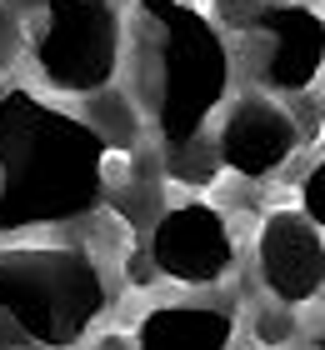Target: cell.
<instances>
[{
	"label": "cell",
	"mask_w": 325,
	"mask_h": 350,
	"mask_svg": "<svg viewBox=\"0 0 325 350\" xmlns=\"http://www.w3.org/2000/svg\"><path fill=\"white\" fill-rule=\"evenodd\" d=\"M10 5L21 10V15H40V5H45V0H10Z\"/></svg>",
	"instance_id": "16"
},
{
	"label": "cell",
	"mask_w": 325,
	"mask_h": 350,
	"mask_svg": "<svg viewBox=\"0 0 325 350\" xmlns=\"http://www.w3.org/2000/svg\"><path fill=\"white\" fill-rule=\"evenodd\" d=\"M116 211L130 220V226H151V220L160 215L151 185H120V190H116Z\"/></svg>",
	"instance_id": "14"
},
{
	"label": "cell",
	"mask_w": 325,
	"mask_h": 350,
	"mask_svg": "<svg viewBox=\"0 0 325 350\" xmlns=\"http://www.w3.org/2000/svg\"><path fill=\"white\" fill-rule=\"evenodd\" d=\"M140 116L145 110L135 105V95H125V90H90L86 125L105 140L110 150H135L140 146Z\"/></svg>",
	"instance_id": "10"
},
{
	"label": "cell",
	"mask_w": 325,
	"mask_h": 350,
	"mask_svg": "<svg viewBox=\"0 0 325 350\" xmlns=\"http://www.w3.org/2000/svg\"><path fill=\"white\" fill-rule=\"evenodd\" d=\"M255 340L260 345H290L296 340V315H290V306L275 300V310H260L255 315Z\"/></svg>",
	"instance_id": "13"
},
{
	"label": "cell",
	"mask_w": 325,
	"mask_h": 350,
	"mask_svg": "<svg viewBox=\"0 0 325 350\" xmlns=\"http://www.w3.org/2000/svg\"><path fill=\"white\" fill-rule=\"evenodd\" d=\"M240 36L250 40L255 75L260 85L275 95H300L315 85V75L325 70V15L311 5H260Z\"/></svg>",
	"instance_id": "5"
},
{
	"label": "cell",
	"mask_w": 325,
	"mask_h": 350,
	"mask_svg": "<svg viewBox=\"0 0 325 350\" xmlns=\"http://www.w3.org/2000/svg\"><path fill=\"white\" fill-rule=\"evenodd\" d=\"M130 40V95L151 116L166 150L205 135V120L231 90V51L216 21L185 0H135Z\"/></svg>",
	"instance_id": "2"
},
{
	"label": "cell",
	"mask_w": 325,
	"mask_h": 350,
	"mask_svg": "<svg viewBox=\"0 0 325 350\" xmlns=\"http://www.w3.org/2000/svg\"><path fill=\"white\" fill-rule=\"evenodd\" d=\"M116 155L86 116H65L25 85L0 90V235L90 215Z\"/></svg>",
	"instance_id": "1"
},
{
	"label": "cell",
	"mask_w": 325,
	"mask_h": 350,
	"mask_svg": "<svg viewBox=\"0 0 325 350\" xmlns=\"http://www.w3.org/2000/svg\"><path fill=\"white\" fill-rule=\"evenodd\" d=\"M25 45H30V36H25L21 10H15L10 0H0V70H10L15 60H21Z\"/></svg>",
	"instance_id": "12"
},
{
	"label": "cell",
	"mask_w": 325,
	"mask_h": 350,
	"mask_svg": "<svg viewBox=\"0 0 325 350\" xmlns=\"http://www.w3.org/2000/svg\"><path fill=\"white\" fill-rule=\"evenodd\" d=\"M300 211L315 220V226L325 230V161L311 165V175L300 180Z\"/></svg>",
	"instance_id": "15"
},
{
	"label": "cell",
	"mask_w": 325,
	"mask_h": 350,
	"mask_svg": "<svg viewBox=\"0 0 325 350\" xmlns=\"http://www.w3.org/2000/svg\"><path fill=\"white\" fill-rule=\"evenodd\" d=\"M145 250H151L155 275L181 285H216L235 265V235L225 215L205 200H181L160 211L145 230Z\"/></svg>",
	"instance_id": "6"
},
{
	"label": "cell",
	"mask_w": 325,
	"mask_h": 350,
	"mask_svg": "<svg viewBox=\"0 0 325 350\" xmlns=\"http://www.w3.org/2000/svg\"><path fill=\"white\" fill-rule=\"evenodd\" d=\"M235 340V321L220 306H155L135 325L140 350H225Z\"/></svg>",
	"instance_id": "9"
},
{
	"label": "cell",
	"mask_w": 325,
	"mask_h": 350,
	"mask_svg": "<svg viewBox=\"0 0 325 350\" xmlns=\"http://www.w3.org/2000/svg\"><path fill=\"white\" fill-rule=\"evenodd\" d=\"M125 25L110 0H45L40 21L30 30V55L45 85L65 95L105 90L125 55Z\"/></svg>",
	"instance_id": "4"
},
{
	"label": "cell",
	"mask_w": 325,
	"mask_h": 350,
	"mask_svg": "<svg viewBox=\"0 0 325 350\" xmlns=\"http://www.w3.org/2000/svg\"><path fill=\"white\" fill-rule=\"evenodd\" d=\"M105 310V280L80 245L0 250V345H75Z\"/></svg>",
	"instance_id": "3"
},
{
	"label": "cell",
	"mask_w": 325,
	"mask_h": 350,
	"mask_svg": "<svg viewBox=\"0 0 325 350\" xmlns=\"http://www.w3.org/2000/svg\"><path fill=\"white\" fill-rule=\"evenodd\" d=\"M255 265L281 306H305L325 291V230L305 211H275L255 235Z\"/></svg>",
	"instance_id": "7"
},
{
	"label": "cell",
	"mask_w": 325,
	"mask_h": 350,
	"mask_svg": "<svg viewBox=\"0 0 325 350\" xmlns=\"http://www.w3.org/2000/svg\"><path fill=\"white\" fill-rule=\"evenodd\" d=\"M170 175L181 185H210L220 175V150L205 135L185 140V146H170Z\"/></svg>",
	"instance_id": "11"
},
{
	"label": "cell",
	"mask_w": 325,
	"mask_h": 350,
	"mask_svg": "<svg viewBox=\"0 0 325 350\" xmlns=\"http://www.w3.org/2000/svg\"><path fill=\"white\" fill-rule=\"evenodd\" d=\"M216 150L225 170L246 175V180H265L296 155V120L270 95H240L220 120Z\"/></svg>",
	"instance_id": "8"
},
{
	"label": "cell",
	"mask_w": 325,
	"mask_h": 350,
	"mask_svg": "<svg viewBox=\"0 0 325 350\" xmlns=\"http://www.w3.org/2000/svg\"><path fill=\"white\" fill-rule=\"evenodd\" d=\"M320 345H325V336H320Z\"/></svg>",
	"instance_id": "17"
}]
</instances>
